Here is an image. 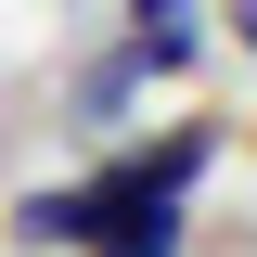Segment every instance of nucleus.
Returning a JSON list of instances; mask_svg holds the SVG:
<instances>
[{
	"label": "nucleus",
	"mask_w": 257,
	"mask_h": 257,
	"mask_svg": "<svg viewBox=\"0 0 257 257\" xmlns=\"http://www.w3.org/2000/svg\"><path fill=\"white\" fill-rule=\"evenodd\" d=\"M128 90H142V64L116 52V64H90V77H77V103H64V116H77V128H116V103H128Z\"/></svg>",
	"instance_id": "obj_3"
},
{
	"label": "nucleus",
	"mask_w": 257,
	"mask_h": 257,
	"mask_svg": "<svg viewBox=\"0 0 257 257\" xmlns=\"http://www.w3.org/2000/svg\"><path fill=\"white\" fill-rule=\"evenodd\" d=\"M128 167H142V180H155V193H193V180H206V167H219V116H180V128H167V142H128Z\"/></svg>",
	"instance_id": "obj_1"
},
{
	"label": "nucleus",
	"mask_w": 257,
	"mask_h": 257,
	"mask_svg": "<svg viewBox=\"0 0 257 257\" xmlns=\"http://www.w3.org/2000/svg\"><path fill=\"white\" fill-rule=\"evenodd\" d=\"M155 13H180V0H128V26H155Z\"/></svg>",
	"instance_id": "obj_5"
},
{
	"label": "nucleus",
	"mask_w": 257,
	"mask_h": 257,
	"mask_svg": "<svg viewBox=\"0 0 257 257\" xmlns=\"http://www.w3.org/2000/svg\"><path fill=\"white\" fill-rule=\"evenodd\" d=\"M13 244H39V257H77V180L26 193V206H13Z\"/></svg>",
	"instance_id": "obj_2"
},
{
	"label": "nucleus",
	"mask_w": 257,
	"mask_h": 257,
	"mask_svg": "<svg viewBox=\"0 0 257 257\" xmlns=\"http://www.w3.org/2000/svg\"><path fill=\"white\" fill-rule=\"evenodd\" d=\"M219 26H231V52L257 64V0H219Z\"/></svg>",
	"instance_id": "obj_4"
}]
</instances>
